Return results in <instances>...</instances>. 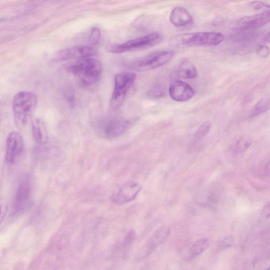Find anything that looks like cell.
<instances>
[{
    "label": "cell",
    "instance_id": "obj_23",
    "mask_svg": "<svg viewBox=\"0 0 270 270\" xmlns=\"http://www.w3.org/2000/svg\"><path fill=\"white\" fill-rule=\"evenodd\" d=\"M164 89L161 87H157L154 89H152L149 93V96L152 98H158L163 97L165 94Z\"/></svg>",
    "mask_w": 270,
    "mask_h": 270
},
{
    "label": "cell",
    "instance_id": "obj_3",
    "mask_svg": "<svg viewBox=\"0 0 270 270\" xmlns=\"http://www.w3.org/2000/svg\"><path fill=\"white\" fill-rule=\"evenodd\" d=\"M225 37L218 32H198L184 33L173 38L172 43L178 46H212L221 44Z\"/></svg>",
    "mask_w": 270,
    "mask_h": 270
},
{
    "label": "cell",
    "instance_id": "obj_15",
    "mask_svg": "<svg viewBox=\"0 0 270 270\" xmlns=\"http://www.w3.org/2000/svg\"><path fill=\"white\" fill-rule=\"evenodd\" d=\"M170 228L167 225H162L154 232L146 245V251L149 253L153 251L166 239L170 234Z\"/></svg>",
    "mask_w": 270,
    "mask_h": 270
},
{
    "label": "cell",
    "instance_id": "obj_28",
    "mask_svg": "<svg viewBox=\"0 0 270 270\" xmlns=\"http://www.w3.org/2000/svg\"><path fill=\"white\" fill-rule=\"evenodd\" d=\"M269 213H270V207L269 203H268L264 207L262 212V216L265 219H269Z\"/></svg>",
    "mask_w": 270,
    "mask_h": 270
},
{
    "label": "cell",
    "instance_id": "obj_6",
    "mask_svg": "<svg viewBox=\"0 0 270 270\" xmlns=\"http://www.w3.org/2000/svg\"><path fill=\"white\" fill-rule=\"evenodd\" d=\"M136 75L131 72H123L115 76V86L111 100V106L116 110L119 109L123 103L127 93L132 86Z\"/></svg>",
    "mask_w": 270,
    "mask_h": 270
},
{
    "label": "cell",
    "instance_id": "obj_21",
    "mask_svg": "<svg viewBox=\"0 0 270 270\" xmlns=\"http://www.w3.org/2000/svg\"><path fill=\"white\" fill-rule=\"evenodd\" d=\"M211 124L208 122H205L203 124L195 134V137L197 139H200L204 137L210 130Z\"/></svg>",
    "mask_w": 270,
    "mask_h": 270
},
{
    "label": "cell",
    "instance_id": "obj_7",
    "mask_svg": "<svg viewBox=\"0 0 270 270\" xmlns=\"http://www.w3.org/2000/svg\"><path fill=\"white\" fill-rule=\"evenodd\" d=\"M32 183L28 175H25L20 180L14 201V209L16 213H20L26 209L31 200Z\"/></svg>",
    "mask_w": 270,
    "mask_h": 270
},
{
    "label": "cell",
    "instance_id": "obj_11",
    "mask_svg": "<svg viewBox=\"0 0 270 270\" xmlns=\"http://www.w3.org/2000/svg\"><path fill=\"white\" fill-rule=\"evenodd\" d=\"M97 50L91 46L80 45L71 47L59 52L56 59L59 61L79 60L95 56Z\"/></svg>",
    "mask_w": 270,
    "mask_h": 270
},
{
    "label": "cell",
    "instance_id": "obj_27",
    "mask_svg": "<svg viewBox=\"0 0 270 270\" xmlns=\"http://www.w3.org/2000/svg\"><path fill=\"white\" fill-rule=\"evenodd\" d=\"M12 21L10 19H0V31L4 30L11 25Z\"/></svg>",
    "mask_w": 270,
    "mask_h": 270
},
{
    "label": "cell",
    "instance_id": "obj_24",
    "mask_svg": "<svg viewBox=\"0 0 270 270\" xmlns=\"http://www.w3.org/2000/svg\"><path fill=\"white\" fill-rule=\"evenodd\" d=\"M7 204L4 199L0 198V225L4 220L7 212Z\"/></svg>",
    "mask_w": 270,
    "mask_h": 270
},
{
    "label": "cell",
    "instance_id": "obj_10",
    "mask_svg": "<svg viewBox=\"0 0 270 270\" xmlns=\"http://www.w3.org/2000/svg\"><path fill=\"white\" fill-rule=\"evenodd\" d=\"M24 140L21 135L14 131L10 133L6 141V159L8 163H14L24 149Z\"/></svg>",
    "mask_w": 270,
    "mask_h": 270
},
{
    "label": "cell",
    "instance_id": "obj_17",
    "mask_svg": "<svg viewBox=\"0 0 270 270\" xmlns=\"http://www.w3.org/2000/svg\"><path fill=\"white\" fill-rule=\"evenodd\" d=\"M178 77L186 79H192L197 76V70L195 66L189 61H184L178 66L175 72Z\"/></svg>",
    "mask_w": 270,
    "mask_h": 270
},
{
    "label": "cell",
    "instance_id": "obj_16",
    "mask_svg": "<svg viewBox=\"0 0 270 270\" xmlns=\"http://www.w3.org/2000/svg\"><path fill=\"white\" fill-rule=\"evenodd\" d=\"M33 136L36 143L44 145L48 142V134L44 124L40 120H35L32 125Z\"/></svg>",
    "mask_w": 270,
    "mask_h": 270
},
{
    "label": "cell",
    "instance_id": "obj_22",
    "mask_svg": "<svg viewBox=\"0 0 270 270\" xmlns=\"http://www.w3.org/2000/svg\"><path fill=\"white\" fill-rule=\"evenodd\" d=\"M100 30L97 28H94L90 31L89 34V41L90 44L96 45L99 43L100 39Z\"/></svg>",
    "mask_w": 270,
    "mask_h": 270
},
{
    "label": "cell",
    "instance_id": "obj_8",
    "mask_svg": "<svg viewBox=\"0 0 270 270\" xmlns=\"http://www.w3.org/2000/svg\"><path fill=\"white\" fill-rule=\"evenodd\" d=\"M131 122L122 119H110L102 122L98 127L99 134L105 138L119 137L128 130Z\"/></svg>",
    "mask_w": 270,
    "mask_h": 270
},
{
    "label": "cell",
    "instance_id": "obj_12",
    "mask_svg": "<svg viewBox=\"0 0 270 270\" xmlns=\"http://www.w3.org/2000/svg\"><path fill=\"white\" fill-rule=\"evenodd\" d=\"M194 93V90L190 85L181 80L173 81L169 88L170 97L174 100L179 102L190 100Z\"/></svg>",
    "mask_w": 270,
    "mask_h": 270
},
{
    "label": "cell",
    "instance_id": "obj_19",
    "mask_svg": "<svg viewBox=\"0 0 270 270\" xmlns=\"http://www.w3.org/2000/svg\"><path fill=\"white\" fill-rule=\"evenodd\" d=\"M268 109L269 99L268 98L262 99L254 105L251 115L253 117L259 116L266 112Z\"/></svg>",
    "mask_w": 270,
    "mask_h": 270
},
{
    "label": "cell",
    "instance_id": "obj_26",
    "mask_svg": "<svg viewBox=\"0 0 270 270\" xmlns=\"http://www.w3.org/2000/svg\"><path fill=\"white\" fill-rule=\"evenodd\" d=\"M257 53L261 57L265 58L269 55V49L268 46L265 45L260 46L257 50Z\"/></svg>",
    "mask_w": 270,
    "mask_h": 270
},
{
    "label": "cell",
    "instance_id": "obj_4",
    "mask_svg": "<svg viewBox=\"0 0 270 270\" xmlns=\"http://www.w3.org/2000/svg\"><path fill=\"white\" fill-rule=\"evenodd\" d=\"M162 40L163 36L160 33L154 32L123 43L112 45L109 47L108 50L113 53L143 50L159 44Z\"/></svg>",
    "mask_w": 270,
    "mask_h": 270
},
{
    "label": "cell",
    "instance_id": "obj_2",
    "mask_svg": "<svg viewBox=\"0 0 270 270\" xmlns=\"http://www.w3.org/2000/svg\"><path fill=\"white\" fill-rule=\"evenodd\" d=\"M38 102L36 94L30 91L17 93L13 100L15 123L19 127H24L31 119Z\"/></svg>",
    "mask_w": 270,
    "mask_h": 270
},
{
    "label": "cell",
    "instance_id": "obj_18",
    "mask_svg": "<svg viewBox=\"0 0 270 270\" xmlns=\"http://www.w3.org/2000/svg\"><path fill=\"white\" fill-rule=\"evenodd\" d=\"M210 245V241L207 238H202L196 241L191 246L190 254L195 257L202 254Z\"/></svg>",
    "mask_w": 270,
    "mask_h": 270
},
{
    "label": "cell",
    "instance_id": "obj_9",
    "mask_svg": "<svg viewBox=\"0 0 270 270\" xmlns=\"http://www.w3.org/2000/svg\"><path fill=\"white\" fill-rule=\"evenodd\" d=\"M142 189V187L139 183L128 182L113 194L111 200L116 204H124L132 202Z\"/></svg>",
    "mask_w": 270,
    "mask_h": 270
},
{
    "label": "cell",
    "instance_id": "obj_20",
    "mask_svg": "<svg viewBox=\"0 0 270 270\" xmlns=\"http://www.w3.org/2000/svg\"><path fill=\"white\" fill-rule=\"evenodd\" d=\"M252 143V140L249 137H241L235 145L233 150L235 153H240L247 149Z\"/></svg>",
    "mask_w": 270,
    "mask_h": 270
},
{
    "label": "cell",
    "instance_id": "obj_5",
    "mask_svg": "<svg viewBox=\"0 0 270 270\" xmlns=\"http://www.w3.org/2000/svg\"><path fill=\"white\" fill-rule=\"evenodd\" d=\"M175 52L172 51L156 52L145 56L140 60L127 64V67L134 71L146 72L166 65L174 57Z\"/></svg>",
    "mask_w": 270,
    "mask_h": 270
},
{
    "label": "cell",
    "instance_id": "obj_14",
    "mask_svg": "<svg viewBox=\"0 0 270 270\" xmlns=\"http://www.w3.org/2000/svg\"><path fill=\"white\" fill-rule=\"evenodd\" d=\"M170 20L175 27H183L190 25L193 22V17L186 9L177 7L171 12Z\"/></svg>",
    "mask_w": 270,
    "mask_h": 270
},
{
    "label": "cell",
    "instance_id": "obj_29",
    "mask_svg": "<svg viewBox=\"0 0 270 270\" xmlns=\"http://www.w3.org/2000/svg\"><path fill=\"white\" fill-rule=\"evenodd\" d=\"M264 270H269V267H268V268H266V269H265Z\"/></svg>",
    "mask_w": 270,
    "mask_h": 270
},
{
    "label": "cell",
    "instance_id": "obj_13",
    "mask_svg": "<svg viewBox=\"0 0 270 270\" xmlns=\"http://www.w3.org/2000/svg\"><path fill=\"white\" fill-rule=\"evenodd\" d=\"M269 11L263 13L245 17L238 21L237 27L242 30H253L266 25L269 22Z\"/></svg>",
    "mask_w": 270,
    "mask_h": 270
},
{
    "label": "cell",
    "instance_id": "obj_1",
    "mask_svg": "<svg viewBox=\"0 0 270 270\" xmlns=\"http://www.w3.org/2000/svg\"><path fill=\"white\" fill-rule=\"evenodd\" d=\"M67 68L68 71L77 78L80 85L85 88H91L96 85L101 77V64L91 57L76 61Z\"/></svg>",
    "mask_w": 270,
    "mask_h": 270
},
{
    "label": "cell",
    "instance_id": "obj_25",
    "mask_svg": "<svg viewBox=\"0 0 270 270\" xmlns=\"http://www.w3.org/2000/svg\"><path fill=\"white\" fill-rule=\"evenodd\" d=\"M251 7L255 10H264V11H267L269 10H266V9L269 10V5L264 4L261 2H253L250 4Z\"/></svg>",
    "mask_w": 270,
    "mask_h": 270
}]
</instances>
